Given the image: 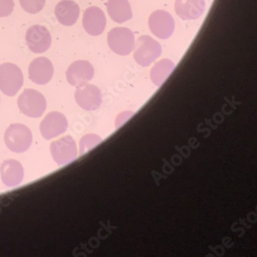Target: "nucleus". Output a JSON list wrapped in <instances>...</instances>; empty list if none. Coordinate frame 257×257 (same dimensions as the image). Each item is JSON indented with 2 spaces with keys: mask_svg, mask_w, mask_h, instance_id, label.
<instances>
[{
  "mask_svg": "<svg viewBox=\"0 0 257 257\" xmlns=\"http://www.w3.org/2000/svg\"><path fill=\"white\" fill-rule=\"evenodd\" d=\"M6 146L16 153H23L30 149L33 142L32 132L22 124H13L4 135Z\"/></svg>",
  "mask_w": 257,
  "mask_h": 257,
  "instance_id": "1",
  "label": "nucleus"
},
{
  "mask_svg": "<svg viewBox=\"0 0 257 257\" xmlns=\"http://www.w3.org/2000/svg\"><path fill=\"white\" fill-rule=\"evenodd\" d=\"M24 74L18 66L12 63L0 65V90L6 95L15 96L24 84Z\"/></svg>",
  "mask_w": 257,
  "mask_h": 257,
  "instance_id": "2",
  "label": "nucleus"
},
{
  "mask_svg": "<svg viewBox=\"0 0 257 257\" xmlns=\"http://www.w3.org/2000/svg\"><path fill=\"white\" fill-rule=\"evenodd\" d=\"M19 108L27 117H40L47 109V100L40 92L26 89L18 98Z\"/></svg>",
  "mask_w": 257,
  "mask_h": 257,
  "instance_id": "3",
  "label": "nucleus"
},
{
  "mask_svg": "<svg viewBox=\"0 0 257 257\" xmlns=\"http://www.w3.org/2000/svg\"><path fill=\"white\" fill-rule=\"evenodd\" d=\"M134 58L142 67H148L159 58L162 54V47L156 40L149 36H142L135 45Z\"/></svg>",
  "mask_w": 257,
  "mask_h": 257,
  "instance_id": "4",
  "label": "nucleus"
},
{
  "mask_svg": "<svg viewBox=\"0 0 257 257\" xmlns=\"http://www.w3.org/2000/svg\"><path fill=\"white\" fill-rule=\"evenodd\" d=\"M107 43L110 50L120 56L129 55L136 45L133 32L126 27H115L110 30Z\"/></svg>",
  "mask_w": 257,
  "mask_h": 257,
  "instance_id": "5",
  "label": "nucleus"
},
{
  "mask_svg": "<svg viewBox=\"0 0 257 257\" xmlns=\"http://www.w3.org/2000/svg\"><path fill=\"white\" fill-rule=\"evenodd\" d=\"M50 149L53 159L60 166L73 162L77 156L76 142L71 136L54 141L50 145Z\"/></svg>",
  "mask_w": 257,
  "mask_h": 257,
  "instance_id": "6",
  "label": "nucleus"
},
{
  "mask_svg": "<svg viewBox=\"0 0 257 257\" xmlns=\"http://www.w3.org/2000/svg\"><path fill=\"white\" fill-rule=\"evenodd\" d=\"M25 39L27 47L34 54L46 52L52 43L51 34L48 29L44 26L30 27L26 33Z\"/></svg>",
  "mask_w": 257,
  "mask_h": 257,
  "instance_id": "7",
  "label": "nucleus"
},
{
  "mask_svg": "<svg viewBox=\"0 0 257 257\" xmlns=\"http://www.w3.org/2000/svg\"><path fill=\"white\" fill-rule=\"evenodd\" d=\"M151 32L162 40L169 39L175 30V21L169 13L165 10H156L149 19Z\"/></svg>",
  "mask_w": 257,
  "mask_h": 257,
  "instance_id": "8",
  "label": "nucleus"
},
{
  "mask_svg": "<svg viewBox=\"0 0 257 257\" xmlns=\"http://www.w3.org/2000/svg\"><path fill=\"white\" fill-rule=\"evenodd\" d=\"M94 75V67L87 60H77L72 63L66 71L67 81L74 87L87 84L93 79Z\"/></svg>",
  "mask_w": 257,
  "mask_h": 257,
  "instance_id": "9",
  "label": "nucleus"
},
{
  "mask_svg": "<svg viewBox=\"0 0 257 257\" xmlns=\"http://www.w3.org/2000/svg\"><path fill=\"white\" fill-rule=\"evenodd\" d=\"M68 127L67 117L60 112L53 111L46 115L40 123V132L47 140L62 135Z\"/></svg>",
  "mask_w": 257,
  "mask_h": 257,
  "instance_id": "10",
  "label": "nucleus"
},
{
  "mask_svg": "<svg viewBox=\"0 0 257 257\" xmlns=\"http://www.w3.org/2000/svg\"><path fill=\"white\" fill-rule=\"evenodd\" d=\"M74 97L77 104L86 110H95L101 105V92L94 84H86L77 87Z\"/></svg>",
  "mask_w": 257,
  "mask_h": 257,
  "instance_id": "11",
  "label": "nucleus"
},
{
  "mask_svg": "<svg viewBox=\"0 0 257 257\" xmlns=\"http://www.w3.org/2000/svg\"><path fill=\"white\" fill-rule=\"evenodd\" d=\"M54 73V65L47 57L34 59L29 66V78L39 85L48 84L52 79Z\"/></svg>",
  "mask_w": 257,
  "mask_h": 257,
  "instance_id": "12",
  "label": "nucleus"
},
{
  "mask_svg": "<svg viewBox=\"0 0 257 257\" xmlns=\"http://www.w3.org/2000/svg\"><path fill=\"white\" fill-rule=\"evenodd\" d=\"M82 24L87 34L91 36H99L104 32L107 19L101 9L91 7L85 10Z\"/></svg>",
  "mask_w": 257,
  "mask_h": 257,
  "instance_id": "13",
  "label": "nucleus"
},
{
  "mask_svg": "<svg viewBox=\"0 0 257 257\" xmlns=\"http://www.w3.org/2000/svg\"><path fill=\"white\" fill-rule=\"evenodd\" d=\"M1 178L4 185L9 187H16L22 182L24 169L22 164L16 159H9L1 165Z\"/></svg>",
  "mask_w": 257,
  "mask_h": 257,
  "instance_id": "14",
  "label": "nucleus"
},
{
  "mask_svg": "<svg viewBox=\"0 0 257 257\" xmlns=\"http://www.w3.org/2000/svg\"><path fill=\"white\" fill-rule=\"evenodd\" d=\"M57 21L63 26L71 27L77 22L80 16V7L71 0H62L55 7Z\"/></svg>",
  "mask_w": 257,
  "mask_h": 257,
  "instance_id": "15",
  "label": "nucleus"
},
{
  "mask_svg": "<svg viewBox=\"0 0 257 257\" xmlns=\"http://www.w3.org/2000/svg\"><path fill=\"white\" fill-rule=\"evenodd\" d=\"M205 0H176V14L184 20H196L205 11Z\"/></svg>",
  "mask_w": 257,
  "mask_h": 257,
  "instance_id": "16",
  "label": "nucleus"
},
{
  "mask_svg": "<svg viewBox=\"0 0 257 257\" xmlns=\"http://www.w3.org/2000/svg\"><path fill=\"white\" fill-rule=\"evenodd\" d=\"M107 10L110 18L117 24H124L132 18L128 0H108Z\"/></svg>",
  "mask_w": 257,
  "mask_h": 257,
  "instance_id": "17",
  "label": "nucleus"
},
{
  "mask_svg": "<svg viewBox=\"0 0 257 257\" xmlns=\"http://www.w3.org/2000/svg\"><path fill=\"white\" fill-rule=\"evenodd\" d=\"M175 69V64L169 59H163L152 67L150 75L154 84L159 87L167 80Z\"/></svg>",
  "mask_w": 257,
  "mask_h": 257,
  "instance_id": "18",
  "label": "nucleus"
},
{
  "mask_svg": "<svg viewBox=\"0 0 257 257\" xmlns=\"http://www.w3.org/2000/svg\"><path fill=\"white\" fill-rule=\"evenodd\" d=\"M102 142V139L97 135L89 134L86 135L80 139V155L83 156L86 152L91 150L93 148L97 146V145Z\"/></svg>",
  "mask_w": 257,
  "mask_h": 257,
  "instance_id": "19",
  "label": "nucleus"
},
{
  "mask_svg": "<svg viewBox=\"0 0 257 257\" xmlns=\"http://www.w3.org/2000/svg\"><path fill=\"white\" fill-rule=\"evenodd\" d=\"M46 0H20V4L29 14H38L44 9Z\"/></svg>",
  "mask_w": 257,
  "mask_h": 257,
  "instance_id": "20",
  "label": "nucleus"
},
{
  "mask_svg": "<svg viewBox=\"0 0 257 257\" xmlns=\"http://www.w3.org/2000/svg\"><path fill=\"white\" fill-rule=\"evenodd\" d=\"M14 0H0V17L11 15L14 10Z\"/></svg>",
  "mask_w": 257,
  "mask_h": 257,
  "instance_id": "21",
  "label": "nucleus"
}]
</instances>
